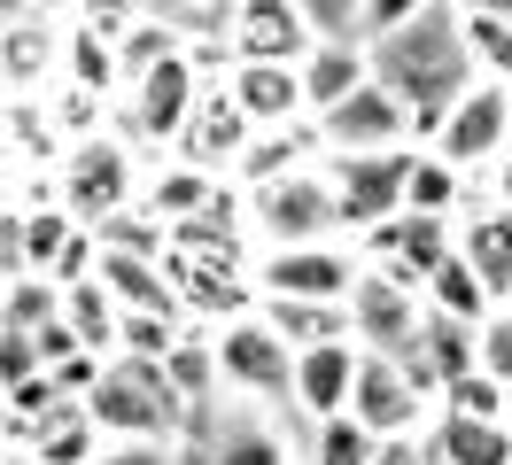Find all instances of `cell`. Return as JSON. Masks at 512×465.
I'll return each mask as SVG.
<instances>
[{
    "instance_id": "cell-1",
    "label": "cell",
    "mask_w": 512,
    "mask_h": 465,
    "mask_svg": "<svg viewBox=\"0 0 512 465\" xmlns=\"http://www.w3.org/2000/svg\"><path fill=\"white\" fill-rule=\"evenodd\" d=\"M365 70H373V86H381V93L404 101L412 148H427L435 124L481 86L474 55H466V31H458V8H443V0H412L404 24H388L381 39L365 47Z\"/></svg>"
},
{
    "instance_id": "cell-2",
    "label": "cell",
    "mask_w": 512,
    "mask_h": 465,
    "mask_svg": "<svg viewBox=\"0 0 512 465\" xmlns=\"http://www.w3.org/2000/svg\"><path fill=\"white\" fill-rule=\"evenodd\" d=\"M86 419L101 427V442H179L187 411L171 396L163 365H140V357H109L86 396Z\"/></svg>"
},
{
    "instance_id": "cell-3",
    "label": "cell",
    "mask_w": 512,
    "mask_h": 465,
    "mask_svg": "<svg viewBox=\"0 0 512 465\" xmlns=\"http://www.w3.org/2000/svg\"><path fill=\"white\" fill-rule=\"evenodd\" d=\"M210 349H218V388L225 403H241V411H272V419H288V388H295V349L272 326H264V310L249 318H233V326H210Z\"/></svg>"
},
{
    "instance_id": "cell-4",
    "label": "cell",
    "mask_w": 512,
    "mask_h": 465,
    "mask_svg": "<svg viewBox=\"0 0 512 465\" xmlns=\"http://www.w3.org/2000/svg\"><path fill=\"white\" fill-rule=\"evenodd\" d=\"M241 210H249V241L256 248L350 241V233H342V217H334V194H326V171H288V179L241 186Z\"/></svg>"
},
{
    "instance_id": "cell-5",
    "label": "cell",
    "mask_w": 512,
    "mask_h": 465,
    "mask_svg": "<svg viewBox=\"0 0 512 465\" xmlns=\"http://www.w3.org/2000/svg\"><path fill=\"white\" fill-rule=\"evenodd\" d=\"M256 303H334L350 310L365 256L357 241H311V248H256Z\"/></svg>"
},
{
    "instance_id": "cell-6",
    "label": "cell",
    "mask_w": 512,
    "mask_h": 465,
    "mask_svg": "<svg viewBox=\"0 0 512 465\" xmlns=\"http://www.w3.org/2000/svg\"><path fill=\"white\" fill-rule=\"evenodd\" d=\"M179 465H303V450L288 442V419L210 403L179 427Z\"/></svg>"
},
{
    "instance_id": "cell-7",
    "label": "cell",
    "mask_w": 512,
    "mask_h": 465,
    "mask_svg": "<svg viewBox=\"0 0 512 465\" xmlns=\"http://www.w3.org/2000/svg\"><path fill=\"white\" fill-rule=\"evenodd\" d=\"M140 210V179H132V148L117 132H94V140H78L63 148V217L70 225H86L101 233L109 217Z\"/></svg>"
},
{
    "instance_id": "cell-8",
    "label": "cell",
    "mask_w": 512,
    "mask_h": 465,
    "mask_svg": "<svg viewBox=\"0 0 512 465\" xmlns=\"http://www.w3.org/2000/svg\"><path fill=\"white\" fill-rule=\"evenodd\" d=\"M202 86H210V70H202L194 55L156 62L148 78L125 86V117H109V132H117V140H148V148H179V132H187Z\"/></svg>"
},
{
    "instance_id": "cell-9",
    "label": "cell",
    "mask_w": 512,
    "mask_h": 465,
    "mask_svg": "<svg viewBox=\"0 0 512 465\" xmlns=\"http://www.w3.org/2000/svg\"><path fill=\"white\" fill-rule=\"evenodd\" d=\"M326 171V194H334V217L342 233H373L388 217H404V179H412V148L396 155H319Z\"/></svg>"
},
{
    "instance_id": "cell-10",
    "label": "cell",
    "mask_w": 512,
    "mask_h": 465,
    "mask_svg": "<svg viewBox=\"0 0 512 465\" xmlns=\"http://www.w3.org/2000/svg\"><path fill=\"white\" fill-rule=\"evenodd\" d=\"M427 155H435V163H450L458 179L481 186V179H489V171L512 155V93H505V86H474L443 124H435Z\"/></svg>"
},
{
    "instance_id": "cell-11",
    "label": "cell",
    "mask_w": 512,
    "mask_h": 465,
    "mask_svg": "<svg viewBox=\"0 0 512 465\" xmlns=\"http://www.w3.org/2000/svg\"><path fill=\"white\" fill-rule=\"evenodd\" d=\"M350 419L373 442H419L435 419V396L419 388L396 357H357V388H350Z\"/></svg>"
},
{
    "instance_id": "cell-12",
    "label": "cell",
    "mask_w": 512,
    "mask_h": 465,
    "mask_svg": "<svg viewBox=\"0 0 512 465\" xmlns=\"http://www.w3.org/2000/svg\"><path fill=\"white\" fill-rule=\"evenodd\" d=\"M311 140H319V155H396V148H412V117H404L396 93H381L365 78L342 109L311 117Z\"/></svg>"
},
{
    "instance_id": "cell-13",
    "label": "cell",
    "mask_w": 512,
    "mask_h": 465,
    "mask_svg": "<svg viewBox=\"0 0 512 465\" xmlns=\"http://www.w3.org/2000/svg\"><path fill=\"white\" fill-rule=\"evenodd\" d=\"M427 326V303H419V287H396V279L365 272L350 295V341L365 357H404Z\"/></svg>"
},
{
    "instance_id": "cell-14",
    "label": "cell",
    "mask_w": 512,
    "mask_h": 465,
    "mask_svg": "<svg viewBox=\"0 0 512 465\" xmlns=\"http://www.w3.org/2000/svg\"><path fill=\"white\" fill-rule=\"evenodd\" d=\"M450 233H458V225L388 217V225H373V233H357V256H365V272L396 279V287H427V272L450 256Z\"/></svg>"
},
{
    "instance_id": "cell-15",
    "label": "cell",
    "mask_w": 512,
    "mask_h": 465,
    "mask_svg": "<svg viewBox=\"0 0 512 465\" xmlns=\"http://www.w3.org/2000/svg\"><path fill=\"white\" fill-rule=\"evenodd\" d=\"M249 117L233 109V93H225V78H210L202 86V101H194L187 132H179V163L187 171H210V179H225V171H241V155H249Z\"/></svg>"
},
{
    "instance_id": "cell-16",
    "label": "cell",
    "mask_w": 512,
    "mask_h": 465,
    "mask_svg": "<svg viewBox=\"0 0 512 465\" xmlns=\"http://www.w3.org/2000/svg\"><path fill=\"white\" fill-rule=\"evenodd\" d=\"M233 62H280L303 70L311 55V24H303V0H233Z\"/></svg>"
},
{
    "instance_id": "cell-17",
    "label": "cell",
    "mask_w": 512,
    "mask_h": 465,
    "mask_svg": "<svg viewBox=\"0 0 512 465\" xmlns=\"http://www.w3.org/2000/svg\"><path fill=\"white\" fill-rule=\"evenodd\" d=\"M357 341H326L295 357V388H288V419L326 427V419H350V388H357Z\"/></svg>"
},
{
    "instance_id": "cell-18",
    "label": "cell",
    "mask_w": 512,
    "mask_h": 465,
    "mask_svg": "<svg viewBox=\"0 0 512 465\" xmlns=\"http://www.w3.org/2000/svg\"><path fill=\"white\" fill-rule=\"evenodd\" d=\"M47 78H63V16L39 8L0 16V93H32Z\"/></svg>"
},
{
    "instance_id": "cell-19",
    "label": "cell",
    "mask_w": 512,
    "mask_h": 465,
    "mask_svg": "<svg viewBox=\"0 0 512 465\" xmlns=\"http://www.w3.org/2000/svg\"><path fill=\"white\" fill-rule=\"evenodd\" d=\"M225 93H233V109L249 117V132H295V124H311L303 78L280 70V62H233V70H225Z\"/></svg>"
},
{
    "instance_id": "cell-20",
    "label": "cell",
    "mask_w": 512,
    "mask_h": 465,
    "mask_svg": "<svg viewBox=\"0 0 512 465\" xmlns=\"http://www.w3.org/2000/svg\"><path fill=\"white\" fill-rule=\"evenodd\" d=\"M450 248H458V256H466V272L489 287V303L512 310V210H497V202H474V210L458 217Z\"/></svg>"
},
{
    "instance_id": "cell-21",
    "label": "cell",
    "mask_w": 512,
    "mask_h": 465,
    "mask_svg": "<svg viewBox=\"0 0 512 465\" xmlns=\"http://www.w3.org/2000/svg\"><path fill=\"white\" fill-rule=\"evenodd\" d=\"M24 442V465H94L101 458V427L86 419V403H55L39 427L16 434Z\"/></svg>"
},
{
    "instance_id": "cell-22",
    "label": "cell",
    "mask_w": 512,
    "mask_h": 465,
    "mask_svg": "<svg viewBox=\"0 0 512 465\" xmlns=\"http://www.w3.org/2000/svg\"><path fill=\"white\" fill-rule=\"evenodd\" d=\"M419 450H427V465H512V434L489 427V419H443L435 411Z\"/></svg>"
},
{
    "instance_id": "cell-23",
    "label": "cell",
    "mask_w": 512,
    "mask_h": 465,
    "mask_svg": "<svg viewBox=\"0 0 512 465\" xmlns=\"http://www.w3.org/2000/svg\"><path fill=\"white\" fill-rule=\"evenodd\" d=\"M474 210V179H458L450 163H435L427 148H412V179H404V217H427V225H458Z\"/></svg>"
},
{
    "instance_id": "cell-24",
    "label": "cell",
    "mask_w": 512,
    "mask_h": 465,
    "mask_svg": "<svg viewBox=\"0 0 512 465\" xmlns=\"http://www.w3.org/2000/svg\"><path fill=\"white\" fill-rule=\"evenodd\" d=\"M163 380H171V396H179V411H210V403H225L218 388V349H210V334L202 326H187V334L163 349Z\"/></svg>"
},
{
    "instance_id": "cell-25",
    "label": "cell",
    "mask_w": 512,
    "mask_h": 465,
    "mask_svg": "<svg viewBox=\"0 0 512 465\" xmlns=\"http://www.w3.org/2000/svg\"><path fill=\"white\" fill-rule=\"evenodd\" d=\"M419 303L435 310V318H450V326H481V318H489V287H481L474 272H466V256H458V248H450L443 264H435V272H427V287H419Z\"/></svg>"
},
{
    "instance_id": "cell-26",
    "label": "cell",
    "mask_w": 512,
    "mask_h": 465,
    "mask_svg": "<svg viewBox=\"0 0 512 465\" xmlns=\"http://www.w3.org/2000/svg\"><path fill=\"white\" fill-rule=\"evenodd\" d=\"M458 31H466L474 78L512 93V8H458Z\"/></svg>"
},
{
    "instance_id": "cell-27",
    "label": "cell",
    "mask_w": 512,
    "mask_h": 465,
    "mask_svg": "<svg viewBox=\"0 0 512 465\" xmlns=\"http://www.w3.org/2000/svg\"><path fill=\"white\" fill-rule=\"evenodd\" d=\"M295 78H303V109H311V117H326V109H342V101H350V93L373 78V70H365V55H342V47H311Z\"/></svg>"
},
{
    "instance_id": "cell-28",
    "label": "cell",
    "mask_w": 512,
    "mask_h": 465,
    "mask_svg": "<svg viewBox=\"0 0 512 465\" xmlns=\"http://www.w3.org/2000/svg\"><path fill=\"white\" fill-rule=\"evenodd\" d=\"M256 310H264V326L288 341L295 357L326 349V341H350V310H334V303H256Z\"/></svg>"
},
{
    "instance_id": "cell-29",
    "label": "cell",
    "mask_w": 512,
    "mask_h": 465,
    "mask_svg": "<svg viewBox=\"0 0 512 465\" xmlns=\"http://www.w3.org/2000/svg\"><path fill=\"white\" fill-rule=\"evenodd\" d=\"M381 442L357 427V419H326V427H303V465H373Z\"/></svg>"
},
{
    "instance_id": "cell-30",
    "label": "cell",
    "mask_w": 512,
    "mask_h": 465,
    "mask_svg": "<svg viewBox=\"0 0 512 465\" xmlns=\"http://www.w3.org/2000/svg\"><path fill=\"white\" fill-rule=\"evenodd\" d=\"M474 372L481 380H497L512 396V310H489L481 318V334H474Z\"/></svg>"
},
{
    "instance_id": "cell-31",
    "label": "cell",
    "mask_w": 512,
    "mask_h": 465,
    "mask_svg": "<svg viewBox=\"0 0 512 465\" xmlns=\"http://www.w3.org/2000/svg\"><path fill=\"white\" fill-rule=\"evenodd\" d=\"M435 411H443V419H489V427H505V388L474 372V380L443 388V396H435Z\"/></svg>"
},
{
    "instance_id": "cell-32",
    "label": "cell",
    "mask_w": 512,
    "mask_h": 465,
    "mask_svg": "<svg viewBox=\"0 0 512 465\" xmlns=\"http://www.w3.org/2000/svg\"><path fill=\"white\" fill-rule=\"evenodd\" d=\"M94 465H179V442H101Z\"/></svg>"
},
{
    "instance_id": "cell-33",
    "label": "cell",
    "mask_w": 512,
    "mask_h": 465,
    "mask_svg": "<svg viewBox=\"0 0 512 465\" xmlns=\"http://www.w3.org/2000/svg\"><path fill=\"white\" fill-rule=\"evenodd\" d=\"M481 202H497V210H512V155L497 163V171H489V179H481Z\"/></svg>"
},
{
    "instance_id": "cell-34",
    "label": "cell",
    "mask_w": 512,
    "mask_h": 465,
    "mask_svg": "<svg viewBox=\"0 0 512 465\" xmlns=\"http://www.w3.org/2000/svg\"><path fill=\"white\" fill-rule=\"evenodd\" d=\"M373 465H427V450H419V442H381Z\"/></svg>"
},
{
    "instance_id": "cell-35",
    "label": "cell",
    "mask_w": 512,
    "mask_h": 465,
    "mask_svg": "<svg viewBox=\"0 0 512 465\" xmlns=\"http://www.w3.org/2000/svg\"><path fill=\"white\" fill-rule=\"evenodd\" d=\"M0 163H8V109H0Z\"/></svg>"
},
{
    "instance_id": "cell-36",
    "label": "cell",
    "mask_w": 512,
    "mask_h": 465,
    "mask_svg": "<svg viewBox=\"0 0 512 465\" xmlns=\"http://www.w3.org/2000/svg\"><path fill=\"white\" fill-rule=\"evenodd\" d=\"M505 434H512V396H505Z\"/></svg>"
}]
</instances>
